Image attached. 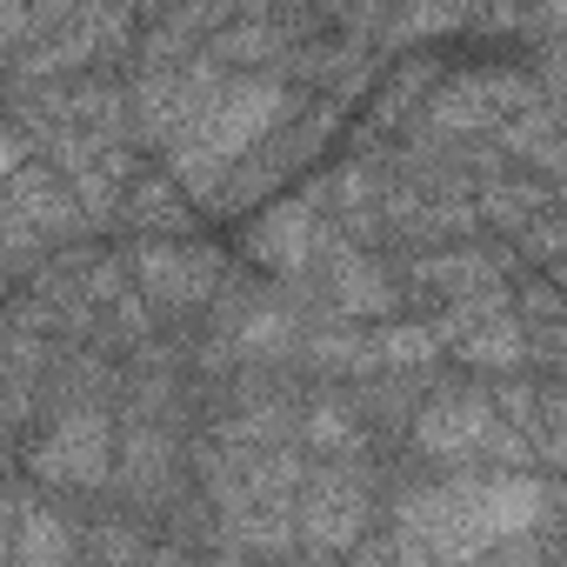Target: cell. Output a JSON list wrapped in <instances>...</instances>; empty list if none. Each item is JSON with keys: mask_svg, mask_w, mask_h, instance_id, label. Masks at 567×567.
<instances>
[{"mask_svg": "<svg viewBox=\"0 0 567 567\" xmlns=\"http://www.w3.org/2000/svg\"><path fill=\"white\" fill-rule=\"evenodd\" d=\"M288 87L280 81H267V74H220L214 87H207V101L194 107V121L167 141V161H174V181L181 187H194V194H220V181L288 121Z\"/></svg>", "mask_w": 567, "mask_h": 567, "instance_id": "obj_2", "label": "cell"}, {"mask_svg": "<svg viewBox=\"0 0 567 567\" xmlns=\"http://www.w3.org/2000/svg\"><path fill=\"white\" fill-rule=\"evenodd\" d=\"M414 447L427 454V461H481V447H494V454H520V427L501 414V401L494 394H434V401H421V414H414Z\"/></svg>", "mask_w": 567, "mask_h": 567, "instance_id": "obj_3", "label": "cell"}, {"mask_svg": "<svg viewBox=\"0 0 567 567\" xmlns=\"http://www.w3.org/2000/svg\"><path fill=\"white\" fill-rule=\"evenodd\" d=\"M295 520H301V547L348 554L354 534L368 527V481L348 461H321V474H308V494H301Z\"/></svg>", "mask_w": 567, "mask_h": 567, "instance_id": "obj_4", "label": "cell"}, {"mask_svg": "<svg viewBox=\"0 0 567 567\" xmlns=\"http://www.w3.org/2000/svg\"><path fill=\"white\" fill-rule=\"evenodd\" d=\"M301 434L321 447V461H348L354 454V441H361V421L348 414V408H308V421H301Z\"/></svg>", "mask_w": 567, "mask_h": 567, "instance_id": "obj_11", "label": "cell"}, {"mask_svg": "<svg viewBox=\"0 0 567 567\" xmlns=\"http://www.w3.org/2000/svg\"><path fill=\"white\" fill-rule=\"evenodd\" d=\"M520 101H527V87H520L514 74H474V81L441 87V94H434V107H427V121H434L441 134H474V127L507 121Z\"/></svg>", "mask_w": 567, "mask_h": 567, "instance_id": "obj_8", "label": "cell"}, {"mask_svg": "<svg viewBox=\"0 0 567 567\" xmlns=\"http://www.w3.org/2000/svg\"><path fill=\"white\" fill-rule=\"evenodd\" d=\"M34 474L54 481V487H101L114 474V427H107V414L101 408H68L48 427V441L34 454Z\"/></svg>", "mask_w": 567, "mask_h": 567, "instance_id": "obj_5", "label": "cell"}, {"mask_svg": "<svg viewBox=\"0 0 567 567\" xmlns=\"http://www.w3.org/2000/svg\"><path fill=\"white\" fill-rule=\"evenodd\" d=\"M134 280L161 308H194L214 295L220 260L207 247H187V240H147V247H134Z\"/></svg>", "mask_w": 567, "mask_h": 567, "instance_id": "obj_6", "label": "cell"}, {"mask_svg": "<svg viewBox=\"0 0 567 567\" xmlns=\"http://www.w3.org/2000/svg\"><path fill=\"white\" fill-rule=\"evenodd\" d=\"M560 514V494L514 474H467L394 507V554H494Z\"/></svg>", "mask_w": 567, "mask_h": 567, "instance_id": "obj_1", "label": "cell"}, {"mask_svg": "<svg viewBox=\"0 0 567 567\" xmlns=\"http://www.w3.org/2000/svg\"><path fill=\"white\" fill-rule=\"evenodd\" d=\"M520 321H527L534 361L567 368V295H554V288H527V295H520Z\"/></svg>", "mask_w": 567, "mask_h": 567, "instance_id": "obj_10", "label": "cell"}, {"mask_svg": "<svg viewBox=\"0 0 567 567\" xmlns=\"http://www.w3.org/2000/svg\"><path fill=\"white\" fill-rule=\"evenodd\" d=\"M247 247H254V260H267V267H280V274H308V267L321 260V194L267 207V214L247 227Z\"/></svg>", "mask_w": 567, "mask_h": 567, "instance_id": "obj_7", "label": "cell"}, {"mask_svg": "<svg viewBox=\"0 0 567 567\" xmlns=\"http://www.w3.org/2000/svg\"><path fill=\"white\" fill-rule=\"evenodd\" d=\"M61 554H74V540L61 534V520H54V514H34V507L14 494V514H8V560H14V567H48V560H61Z\"/></svg>", "mask_w": 567, "mask_h": 567, "instance_id": "obj_9", "label": "cell"}, {"mask_svg": "<svg viewBox=\"0 0 567 567\" xmlns=\"http://www.w3.org/2000/svg\"><path fill=\"white\" fill-rule=\"evenodd\" d=\"M147 14H181V8H194V0H141Z\"/></svg>", "mask_w": 567, "mask_h": 567, "instance_id": "obj_12", "label": "cell"}]
</instances>
